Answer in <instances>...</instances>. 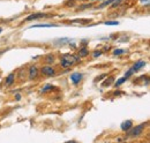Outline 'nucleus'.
<instances>
[{
  "mask_svg": "<svg viewBox=\"0 0 150 143\" xmlns=\"http://www.w3.org/2000/svg\"><path fill=\"white\" fill-rule=\"evenodd\" d=\"M125 52H126V51L122 50V49H117V50L113 51V54H114V55H120V54H122V53H125Z\"/></svg>",
  "mask_w": 150,
  "mask_h": 143,
  "instance_id": "obj_13",
  "label": "nucleus"
},
{
  "mask_svg": "<svg viewBox=\"0 0 150 143\" xmlns=\"http://www.w3.org/2000/svg\"><path fill=\"white\" fill-rule=\"evenodd\" d=\"M15 99H16V101H20V99H21V95H20V94H16V95H15Z\"/></svg>",
  "mask_w": 150,
  "mask_h": 143,
  "instance_id": "obj_23",
  "label": "nucleus"
},
{
  "mask_svg": "<svg viewBox=\"0 0 150 143\" xmlns=\"http://www.w3.org/2000/svg\"><path fill=\"white\" fill-rule=\"evenodd\" d=\"M132 127H133V122H132L131 120H126V121H124V122L121 124V129H122L124 132L129 131Z\"/></svg>",
  "mask_w": 150,
  "mask_h": 143,
  "instance_id": "obj_7",
  "label": "nucleus"
},
{
  "mask_svg": "<svg viewBox=\"0 0 150 143\" xmlns=\"http://www.w3.org/2000/svg\"><path fill=\"white\" fill-rule=\"evenodd\" d=\"M45 62H47V64H53V62H54V57H53L52 54H47V55L45 57Z\"/></svg>",
  "mask_w": 150,
  "mask_h": 143,
  "instance_id": "obj_12",
  "label": "nucleus"
},
{
  "mask_svg": "<svg viewBox=\"0 0 150 143\" xmlns=\"http://www.w3.org/2000/svg\"><path fill=\"white\" fill-rule=\"evenodd\" d=\"M112 80H113V79H109V81H106L105 83H103V86H104V87H106V86H110V84L112 83Z\"/></svg>",
  "mask_w": 150,
  "mask_h": 143,
  "instance_id": "obj_22",
  "label": "nucleus"
},
{
  "mask_svg": "<svg viewBox=\"0 0 150 143\" xmlns=\"http://www.w3.org/2000/svg\"><path fill=\"white\" fill-rule=\"evenodd\" d=\"M126 80H127V79H126L125 76H124V77H121V79H119V80L116 82V87H119V86H121V84H122V83H124Z\"/></svg>",
  "mask_w": 150,
  "mask_h": 143,
  "instance_id": "obj_14",
  "label": "nucleus"
},
{
  "mask_svg": "<svg viewBox=\"0 0 150 143\" xmlns=\"http://www.w3.org/2000/svg\"><path fill=\"white\" fill-rule=\"evenodd\" d=\"M146 125H147V124H141V125H139V126H135L133 129L131 128L129 132L127 131V132H128V136H129V138H138V136H140V135L142 134V132H143Z\"/></svg>",
  "mask_w": 150,
  "mask_h": 143,
  "instance_id": "obj_2",
  "label": "nucleus"
},
{
  "mask_svg": "<svg viewBox=\"0 0 150 143\" xmlns=\"http://www.w3.org/2000/svg\"><path fill=\"white\" fill-rule=\"evenodd\" d=\"M92 1H95V0H92Z\"/></svg>",
  "mask_w": 150,
  "mask_h": 143,
  "instance_id": "obj_26",
  "label": "nucleus"
},
{
  "mask_svg": "<svg viewBox=\"0 0 150 143\" xmlns=\"http://www.w3.org/2000/svg\"><path fill=\"white\" fill-rule=\"evenodd\" d=\"M141 1H142V2H144V1H146V2H149V0H141Z\"/></svg>",
  "mask_w": 150,
  "mask_h": 143,
  "instance_id": "obj_24",
  "label": "nucleus"
},
{
  "mask_svg": "<svg viewBox=\"0 0 150 143\" xmlns=\"http://www.w3.org/2000/svg\"><path fill=\"white\" fill-rule=\"evenodd\" d=\"M45 16H46V14H43V13H36V14H31V15H29V16L25 18V21H32V20H37V18L45 17Z\"/></svg>",
  "mask_w": 150,
  "mask_h": 143,
  "instance_id": "obj_6",
  "label": "nucleus"
},
{
  "mask_svg": "<svg viewBox=\"0 0 150 143\" xmlns=\"http://www.w3.org/2000/svg\"><path fill=\"white\" fill-rule=\"evenodd\" d=\"M41 72H42L44 75H46V76H53V75L56 74L54 68L51 67V66H43L42 69H41Z\"/></svg>",
  "mask_w": 150,
  "mask_h": 143,
  "instance_id": "obj_3",
  "label": "nucleus"
},
{
  "mask_svg": "<svg viewBox=\"0 0 150 143\" xmlns=\"http://www.w3.org/2000/svg\"><path fill=\"white\" fill-rule=\"evenodd\" d=\"M121 1H122V0H114V1L112 2V7H117Z\"/></svg>",
  "mask_w": 150,
  "mask_h": 143,
  "instance_id": "obj_20",
  "label": "nucleus"
},
{
  "mask_svg": "<svg viewBox=\"0 0 150 143\" xmlns=\"http://www.w3.org/2000/svg\"><path fill=\"white\" fill-rule=\"evenodd\" d=\"M51 27H57V24H36V25H31L30 29H32V28H51Z\"/></svg>",
  "mask_w": 150,
  "mask_h": 143,
  "instance_id": "obj_11",
  "label": "nucleus"
},
{
  "mask_svg": "<svg viewBox=\"0 0 150 143\" xmlns=\"http://www.w3.org/2000/svg\"><path fill=\"white\" fill-rule=\"evenodd\" d=\"M14 80H15V75L13 74V73H10L7 77H6V81H5V86L6 87H9V86H12L13 83H14Z\"/></svg>",
  "mask_w": 150,
  "mask_h": 143,
  "instance_id": "obj_8",
  "label": "nucleus"
},
{
  "mask_svg": "<svg viewBox=\"0 0 150 143\" xmlns=\"http://www.w3.org/2000/svg\"><path fill=\"white\" fill-rule=\"evenodd\" d=\"M102 54V51H95V53H94V58H97V57H99Z\"/></svg>",
  "mask_w": 150,
  "mask_h": 143,
  "instance_id": "obj_21",
  "label": "nucleus"
},
{
  "mask_svg": "<svg viewBox=\"0 0 150 143\" xmlns=\"http://www.w3.org/2000/svg\"><path fill=\"white\" fill-rule=\"evenodd\" d=\"M133 73H134V70H133V69L131 68V69H129V70H128V72H127V73L125 74V77H126V79H128V77H131V76L133 75Z\"/></svg>",
  "mask_w": 150,
  "mask_h": 143,
  "instance_id": "obj_19",
  "label": "nucleus"
},
{
  "mask_svg": "<svg viewBox=\"0 0 150 143\" xmlns=\"http://www.w3.org/2000/svg\"><path fill=\"white\" fill-rule=\"evenodd\" d=\"M1 31H2V28H0V32H1Z\"/></svg>",
  "mask_w": 150,
  "mask_h": 143,
  "instance_id": "obj_25",
  "label": "nucleus"
},
{
  "mask_svg": "<svg viewBox=\"0 0 150 143\" xmlns=\"http://www.w3.org/2000/svg\"><path fill=\"white\" fill-rule=\"evenodd\" d=\"M81 80H82V74H81V73H73V74L71 75V81H72L74 84L80 83Z\"/></svg>",
  "mask_w": 150,
  "mask_h": 143,
  "instance_id": "obj_5",
  "label": "nucleus"
},
{
  "mask_svg": "<svg viewBox=\"0 0 150 143\" xmlns=\"http://www.w3.org/2000/svg\"><path fill=\"white\" fill-rule=\"evenodd\" d=\"M105 24H106V25H118L119 22H118V21H106Z\"/></svg>",
  "mask_w": 150,
  "mask_h": 143,
  "instance_id": "obj_16",
  "label": "nucleus"
},
{
  "mask_svg": "<svg viewBox=\"0 0 150 143\" xmlns=\"http://www.w3.org/2000/svg\"><path fill=\"white\" fill-rule=\"evenodd\" d=\"M51 89H53V87H52L51 84H46V86L42 89V91H43V92H46V91H49V90H51Z\"/></svg>",
  "mask_w": 150,
  "mask_h": 143,
  "instance_id": "obj_17",
  "label": "nucleus"
},
{
  "mask_svg": "<svg viewBox=\"0 0 150 143\" xmlns=\"http://www.w3.org/2000/svg\"><path fill=\"white\" fill-rule=\"evenodd\" d=\"M24 77H25V73H24L23 69H22V70H20V73H19V79H20L21 81H23Z\"/></svg>",
  "mask_w": 150,
  "mask_h": 143,
  "instance_id": "obj_18",
  "label": "nucleus"
},
{
  "mask_svg": "<svg viewBox=\"0 0 150 143\" xmlns=\"http://www.w3.org/2000/svg\"><path fill=\"white\" fill-rule=\"evenodd\" d=\"M78 59H80V57H75L73 54H64L61 57L60 64H61V66L64 68H68V67L73 66L74 64H76L78 61Z\"/></svg>",
  "mask_w": 150,
  "mask_h": 143,
  "instance_id": "obj_1",
  "label": "nucleus"
},
{
  "mask_svg": "<svg viewBox=\"0 0 150 143\" xmlns=\"http://www.w3.org/2000/svg\"><path fill=\"white\" fill-rule=\"evenodd\" d=\"M88 54H89V50H88L87 47H82V49H80V52H78L80 58H84V57H87Z\"/></svg>",
  "mask_w": 150,
  "mask_h": 143,
  "instance_id": "obj_10",
  "label": "nucleus"
},
{
  "mask_svg": "<svg viewBox=\"0 0 150 143\" xmlns=\"http://www.w3.org/2000/svg\"><path fill=\"white\" fill-rule=\"evenodd\" d=\"M113 1H114V0H106V1H104L100 6H98V8H103V7H105V6H109V5H110V3H112Z\"/></svg>",
  "mask_w": 150,
  "mask_h": 143,
  "instance_id": "obj_15",
  "label": "nucleus"
},
{
  "mask_svg": "<svg viewBox=\"0 0 150 143\" xmlns=\"http://www.w3.org/2000/svg\"><path fill=\"white\" fill-rule=\"evenodd\" d=\"M37 75H38V68L36 67V66H31L30 68H29V80H35L36 77H37Z\"/></svg>",
  "mask_w": 150,
  "mask_h": 143,
  "instance_id": "obj_4",
  "label": "nucleus"
},
{
  "mask_svg": "<svg viewBox=\"0 0 150 143\" xmlns=\"http://www.w3.org/2000/svg\"><path fill=\"white\" fill-rule=\"evenodd\" d=\"M144 65H146V62H144V61H142V60H140V61H138V62L133 66V68H132V69H133L134 72H138L139 69H141L142 67H144Z\"/></svg>",
  "mask_w": 150,
  "mask_h": 143,
  "instance_id": "obj_9",
  "label": "nucleus"
}]
</instances>
